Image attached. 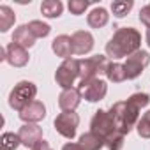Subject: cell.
Wrapping results in <instances>:
<instances>
[{"label": "cell", "mask_w": 150, "mask_h": 150, "mask_svg": "<svg viewBox=\"0 0 150 150\" xmlns=\"http://www.w3.org/2000/svg\"><path fill=\"white\" fill-rule=\"evenodd\" d=\"M148 103H150V96L141 92L132 94L127 101L115 103L110 108V115L117 125V131L122 134H129L132 127L138 125L139 122V110L145 108Z\"/></svg>", "instance_id": "6da1fadb"}, {"label": "cell", "mask_w": 150, "mask_h": 150, "mask_svg": "<svg viewBox=\"0 0 150 150\" xmlns=\"http://www.w3.org/2000/svg\"><path fill=\"white\" fill-rule=\"evenodd\" d=\"M139 46H141V34L132 27H122L108 41L106 53L111 58L131 57L132 53L139 51Z\"/></svg>", "instance_id": "7a4b0ae2"}, {"label": "cell", "mask_w": 150, "mask_h": 150, "mask_svg": "<svg viewBox=\"0 0 150 150\" xmlns=\"http://www.w3.org/2000/svg\"><path fill=\"white\" fill-rule=\"evenodd\" d=\"M35 96H37V87L32 81H20L9 94V106L16 111H23L28 104L35 101Z\"/></svg>", "instance_id": "3957f363"}, {"label": "cell", "mask_w": 150, "mask_h": 150, "mask_svg": "<svg viewBox=\"0 0 150 150\" xmlns=\"http://www.w3.org/2000/svg\"><path fill=\"white\" fill-rule=\"evenodd\" d=\"M108 65L110 62L104 55H94L90 58H81L80 60V80L99 78L101 74H106Z\"/></svg>", "instance_id": "277c9868"}, {"label": "cell", "mask_w": 150, "mask_h": 150, "mask_svg": "<svg viewBox=\"0 0 150 150\" xmlns=\"http://www.w3.org/2000/svg\"><path fill=\"white\" fill-rule=\"evenodd\" d=\"M76 78H80V60H76V58H67V60H64L62 65L55 72L57 85L62 87L64 90L72 88Z\"/></svg>", "instance_id": "5b68a950"}, {"label": "cell", "mask_w": 150, "mask_h": 150, "mask_svg": "<svg viewBox=\"0 0 150 150\" xmlns=\"http://www.w3.org/2000/svg\"><path fill=\"white\" fill-rule=\"evenodd\" d=\"M78 92L81 94L83 99H87L88 103H97L101 99H104L108 87L101 78H92V80H80L78 83Z\"/></svg>", "instance_id": "8992f818"}, {"label": "cell", "mask_w": 150, "mask_h": 150, "mask_svg": "<svg viewBox=\"0 0 150 150\" xmlns=\"http://www.w3.org/2000/svg\"><path fill=\"white\" fill-rule=\"evenodd\" d=\"M90 131L97 136H101L104 141L113 134L117 132V125L110 115V111H104V110H97L96 115L92 117V122H90Z\"/></svg>", "instance_id": "52a82bcc"}, {"label": "cell", "mask_w": 150, "mask_h": 150, "mask_svg": "<svg viewBox=\"0 0 150 150\" xmlns=\"http://www.w3.org/2000/svg\"><path fill=\"white\" fill-rule=\"evenodd\" d=\"M78 124H80L78 113H74V111H62V113L57 115L53 125H55V129H57L58 134H62L67 139H72L74 136H76Z\"/></svg>", "instance_id": "ba28073f"}, {"label": "cell", "mask_w": 150, "mask_h": 150, "mask_svg": "<svg viewBox=\"0 0 150 150\" xmlns=\"http://www.w3.org/2000/svg\"><path fill=\"white\" fill-rule=\"evenodd\" d=\"M148 64H150V55H148V51L139 50V51L132 53L131 57H127V62L124 64L125 72H127V80L138 78L139 74L145 71V67H146Z\"/></svg>", "instance_id": "9c48e42d"}, {"label": "cell", "mask_w": 150, "mask_h": 150, "mask_svg": "<svg viewBox=\"0 0 150 150\" xmlns=\"http://www.w3.org/2000/svg\"><path fill=\"white\" fill-rule=\"evenodd\" d=\"M18 136H20V139H21V145L32 150V148L42 139V129H41L37 124H23V125L20 127Z\"/></svg>", "instance_id": "30bf717a"}, {"label": "cell", "mask_w": 150, "mask_h": 150, "mask_svg": "<svg viewBox=\"0 0 150 150\" xmlns=\"http://www.w3.org/2000/svg\"><path fill=\"white\" fill-rule=\"evenodd\" d=\"M71 42H72V50L74 55H85L94 48V37L90 32L87 30H78L71 35Z\"/></svg>", "instance_id": "8fae6325"}, {"label": "cell", "mask_w": 150, "mask_h": 150, "mask_svg": "<svg viewBox=\"0 0 150 150\" xmlns=\"http://www.w3.org/2000/svg\"><path fill=\"white\" fill-rule=\"evenodd\" d=\"M6 51H7V58L6 60L13 67H23V65L28 64V51L23 46H20L16 42H11V44H7Z\"/></svg>", "instance_id": "7c38bea8"}, {"label": "cell", "mask_w": 150, "mask_h": 150, "mask_svg": "<svg viewBox=\"0 0 150 150\" xmlns=\"http://www.w3.org/2000/svg\"><path fill=\"white\" fill-rule=\"evenodd\" d=\"M46 117V106L41 101H34L32 104H28L23 111H20V118L25 124H35L39 120H42Z\"/></svg>", "instance_id": "4fadbf2b"}, {"label": "cell", "mask_w": 150, "mask_h": 150, "mask_svg": "<svg viewBox=\"0 0 150 150\" xmlns=\"http://www.w3.org/2000/svg\"><path fill=\"white\" fill-rule=\"evenodd\" d=\"M80 101H81V94L78 92V88L62 90V94L58 96V106L62 108V111H74L78 108Z\"/></svg>", "instance_id": "5bb4252c"}, {"label": "cell", "mask_w": 150, "mask_h": 150, "mask_svg": "<svg viewBox=\"0 0 150 150\" xmlns=\"http://www.w3.org/2000/svg\"><path fill=\"white\" fill-rule=\"evenodd\" d=\"M51 50L55 51L57 57L67 60L71 58V55H74V50H72V42H71V37L69 35H58L53 39L51 42Z\"/></svg>", "instance_id": "9a60e30c"}, {"label": "cell", "mask_w": 150, "mask_h": 150, "mask_svg": "<svg viewBox=\"0 0 150 150\" xmlns=\"http://www.w3.org/2000/svg\"><path fill=\"white\" fill-rule=\"evenodd\" d=\"M35 39H37V37L32 34V30L28 28V25L18 27V28L14 30V34H13V42L23 46L25 50H27V48H32V46L35 44Z\"/></svg>", "instance_id": "2e32d148"}, {"label": "cell", "mask_w": 150, "mask_h": 150, "mask_svg": "<svg viewBox=\"0 0 150 150\" xmlns=\"http://www.w3.org/2000/svg\"><path fill=\"white\" fill-rule=\"evenodd\" d=\"M110 20V14L104 7H94L90 11V14L87 16V21L92 28H103Z\"/></svg>", "instance_id": "e0dca14e"}, {"label": "cell", "mask_w": 150, "mask_h": 150, "mask_svg": "<svg viewBox=\"0 0 150 150\" xmlns=\"http://www.w3.org/2000/svg\"><path fill=\"white\" fill-rule=\"evenodd\" d=\"M80 146L83 150H101L104 146V139L101 136L94 134L92 131H88L80 136Z\"/></svg>", "instance_id": "ac0fdd59"}, {"label": "cell", "mask_w": 150, "mask_h": 150, "mask_svg": "<svg viewBox=\"0 0 150 150\" xmlns=\"http://www.w3.org/2000/svg\"><path fill=\"white\" fill-rule=\"evenodd\" d=\"M106 78L113 83H122L127 80V72H125V67L124 64H118V62H110L108 65V71H106Z\"/></svg>", "instance_id": "d6986e66"}, {"label": "cell", "mask_w": 150, "mask_h": 150, "mask_svg": "<svg viewBox=\"0 0 150 150\" xmlns=\"http://www.w3.org/2000/svg\"><path fill=\"white\" fill-rule=\"evenodd\" d=\"M62 9L64 6L60 0H46V2L41 4V13L46 18H58L62 14Z\"/></svg>", "instance_id": "ffe728a7"}, {"label": "cell", "mask_w": 150, "mask_h": 150, "mask_svg": "<svg viewBox=\"0 0 150 150\" xmlns=\"http://www.w3.org/2000/svg\"><path fill=\"white\" fill-rule=\"evenodd\" d=\"M14 13L9 6H0V32H7L14 25Z\"/></svg>", "instance_id": "44dd1931"}, {"label": "cell", "mask_w": 150, "mask_h": 150, "mask_svg": "<svg viewBox=\"0 0 150 150\" xmlns=\"http://www.w3.org/2000/svg\"><path fill=\"white\" fill-rule=\"evenodd\" d=\"M132 0H115V2H111V11L117 18H124L132 9Z\"/></svg>", "instance_id": "7402d4cb"}, {"label": "cell", "mask_w": 150, "mask_h": 150, "mask_svg": "<svg viewBox=\"0 0 150 150\" xmlns=\"http://www.w3.org/2000/svg\"><path fill=\"white\" fill-rule=\"evenodd\" d=\"M21 145V139L14 132H4L2 134V150H16Z\"/></svg>", "instance_id": "603a6c76"}, {"label": "cell", "mask_w": 150, "mask_h": 150, "mask_svg": "<svg viewBox=\"0 0 150 150\" xmlns=\"http://www.w3.org/2000/svg\"><path fill=\"white\" fill-rule=\"evenodd\" d=\"M28 28L32 30V34L39 39V37H46L50 32H51V27L48 25V23H42V21H39V20H34V21H30L28 23Z\"/></svg>", "instance_id": "cb8c5ba5"}, {"label": "cell", "mask_w": 150, "mask_h": 150, "mask_svg": "<svg viewBox=\"0 0 150 150\" xmlns=\"http://www.w3.org/2000/svg\"><path fill=\"white\" fill-rule=\"evenodd\" d=\"M124 138H125V134L117 131L104 141V146H108V150H122L124 148Z\"/></svg>", "instance_id": "d4e9b609"}, {"label": "cell", "mask_w": 150, "mask_h": 150, "mask_svg": "<svg viewBox=\"0 0 150 150\" xmlns=\"http://www.w3.org/2000/svg\"><path fill=\"white\" fill-rule=\"evenodd\" d=\"M136 129H138V134H139L141 138H145V139H148V138H150V110H148L141 118H139V122H138Z\"/></svg>", "instance_id": "484cf974"}, {"label": "cell", "mask_w": 150, "mask_h": 150, "mask_svg": "<svg viewBox=\"0 0 150 150\" xmlns=\"http://www.w3.org/2000/svg\"><path fill=\"white\" fill-rule=\"evenodd\" d=\"M88 6H90V2H87V0H71L69 2V11L74 16H80V14L85 13V9Z\"/></svg>", "instance_id": "4316f807"}, {"label": "cell", "mask_w": 150, "mask_h": 150, "mask_svg": "<svg viewBox=\"0 0 150 150\" xmlns=\"http://www.w3.org/2000/svg\"><path fill=\"white\" fill-rule=\"evenodd\" d=\"M139 21L145 27L150 28V4H146L145 7H141V11H139Z\"/></svg>", "instance_id": "83f0119b"}, {"label": "cell", "mask_w": 150, "mask_h": 150, "mask_svg": "<svg viewBox=\"0 0 150 150\" xmlns=\"http://www.w3.org/2000/svg\"><path fill=\"white\" fill-rule=\"evenodd\" d=\"M32 150H51V146L48 145V141L41 139V141H39V143H37V145H35V146L32 148Z\"/></svg>", "instance_id": "f1b7e54d"}, {"label": "cell", "mask_w": 150, "mask_h": 150, "mask_svg": "<svg viewBox=\"0 0 150 150\" xmlns=\"http://www.w3.org/2000/svg\"><path fill=\"white\" fill-rule=\"evenodd\" d=\"M62 150H83V148L80 146V143H65Z\"/></svg>", "instance_id": "f546056e"}, {"label": "cell", "mask_w": 150, "mask_h": 150, "mask_svg": "<svg viewBox=\"0 0 150 150\" xmlns=\"http://www.w3.org/2000/svg\"><path fill=\"white\" fill-rule=\"evenodd\" d=\"M146 42H148V46H150V28L146 30Z\"/></svg>", "instance_id": "4dcf8cb0"}]
</instances>
